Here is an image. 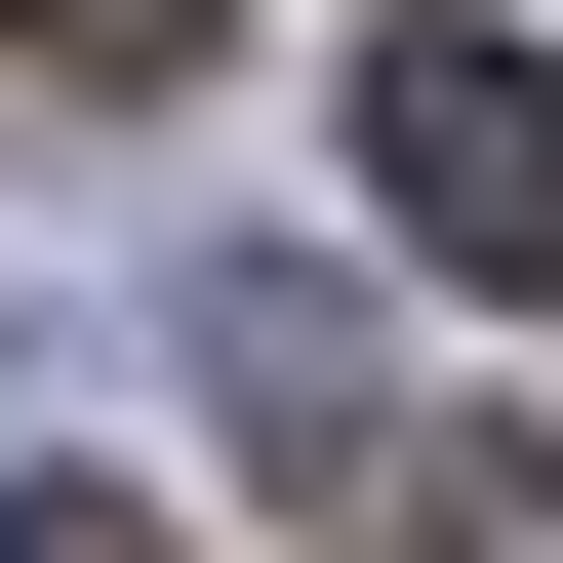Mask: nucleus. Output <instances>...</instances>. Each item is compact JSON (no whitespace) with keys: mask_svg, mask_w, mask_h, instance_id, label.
Here are the masks:
<instances>
[{"mask_svg":"<svg viewBox=\"0 0 563 563\" xmlns=\"http://www.w3.org/2000/svg\"><path fill=\"white\" fill-rule=\"evenodd\" d=\"M363 201L402 282H563V41H363Z\"/></svg>","mask_w":563,"mask_h":563,"instance_id":"f257e3e1","label":"nucleus"},{"mask_svg":"<svg viewBox=\"0 0 563 563\" xmlns=\"http://www.w3.org/2000/svg\"><path fill=\"white\" fill-rule=\"evenodd\" d=\"M201 402H242V443L322 483V523H402V483H443V402L363 363V282H322V242H242V282H201Z\"/></svg>","mask_w":563,"mask_h":563,"instance_id":"f03ea898","label":"nucleus"},{"mask_svg":"<svg viewBox=\"0 0 563 563\" xmlns=\"http://www.w3.org/2000/svg\"><path fill=\"white\" fill-rule=\"evenodd\" d=\"M402 563H563V483H523V443H443V483H402Z\"/></svg>","mask_w":563,"mask_h":563,"instance_id":"7ed1b4c3","label":"nucleus"},{"mask_svg":"<svg viewBox=\"0 0 563 563\" xmlns=\"http://www.w3.org/2000/svg\"><path fill=\"white\" fill-rule=\"evenodd\" d=\"M0 563H162V523H121V483H0Z\"/></svg>","mask_w":563,"mask_h":563,"instance_id":"20e7f679","label":"nucleus"},{"mask_svg":"<svg viewBox=\"0 0 563 563\" xmlns=\"http://www.w3.org/2000/svg\"><path fill=\"white\" fill-rule=\"evenodd\" d=\"M41 41H162V0H41Z\"/></svg>","mask_w":563,"mask_h":563,"instance_id":"39448f33","label":"nucleus"}]
</instances>
